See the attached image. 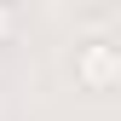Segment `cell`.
Returning a JSON list of instances; mask_svg holds the SVG:
<instances>
[{"instance_id": "obj_1", "label": "cell", "mask_w": 121, "mask_h": 121, "mask_svg": "<svg viewBox=\"0 0 121 121\" xmlns=\"http://www.w3.org/2000/svg\"><path fill=\"white\" fill-rule=\"evenodd\" d=\"M75 81H81V92L121 86V46L115 40H81L75 46Z\"/></svg>"}, {"instance_id": "obj_2", "label": "cell", "mask_w": 121, "mask_h": 121, "mask_svg": "<svg viewBox=\"0 0 121 121\" xmlns=\"http://www.w3.org/2000/svg\"><path fill=\"white\" fill-rule=\"evenodd\" d=\"M12 35H17V12H12V6H6V0H0V46H6V40H12Z\"/></svg>"}, {"instance_id": "obj_3", "label": "cell", "mask_w": 121, "mask_h": 121, "mask_svg": "<svg viewBox=\"0 0 121 121\" xmlns=\"http://www.w3.org/2000/svg\"><path fill=\"white\" fill-rule=\"evenodd\" d=\"M75 6H110V0H75Z\"/></svg>"}]
</instances>
